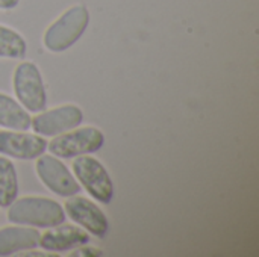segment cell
Masks as SVG:
<instances>
[{"mask_svg": "<svg viewBox=\"0 0 259 257\" xmlns=\"http://www.w3.org/2000/svg\"><path fill=\"white\" fill-rule=\"evenodd\" d=\"M65 212L76 224L85 229L90 235L105 238V235L108 233L109 223L106 215L96 203L90 201L88 198L79 197L76 194L71 195L65 203Z\"/></svg>", "mask_w": 259, "mask_h": 257, "instance_id": "9c48e42d", "label": "cell"}, {"mask_svg": "<svg viewBox=\"0 0 259 257\" xmlns=\"http://www.w3.org/2000/svg\"><path fill=\"white\" fill-rule=\"evenodd\" d=\"M8 220L17 226L55 227L65 221L62 206L46 197H23L14 200L8 211Z\"/></svg>", "mask_w": 259, "mask_h": 257, "instance_id": "6da1fadb", "label": "cell"}, {"mask_svg": "<svg viewBox=\"0 0 259 257\" xmlns=\"http://www.w3.org/2000/svg\"><path fill=\"white\" fill-rule=\"evenodd\" d=\"M29 112L12 97L0 92V126L12 130H27L30 127Z\"/></svg>", "mask_w": 259, "mask_h": 257, "instance_id": "7c38bea8", "label": "cell"}, {"mask_svg": "<svg viewBox=\"0 0 259 257\" xmlns=\"http://www.w3.org/2000/svg\"><path fill=\"white\" fill-rule=\"evenodd\" d=\"M18 3H20V0H0V9L11 11V9L17 8Z\"/></svg>", "mask_w": 259, "mask_h": 257, "instance_id": "2e32d148", "label": "cell"}, {"mask_svg": "<svg viewBox=\"0 0 259 257\" xmlns=\"http://www.w3.org/2000/svg\"><path fill=\"white\" fill-rule=\"evenodd\" d=\"M27 52L24 38L14 29L0 24V58L18 59Z\"/></svg>", "mask_w": 259, "mask_h": 257, "instance_id": "5bb4252c", "label": "cell"}, {"mask_svg": "<svg viewBox=\"0 0 259 257\" xmlns=\"http://www.w3.org/2000/svg\"><path fill=\"white\" fill-rule=\"evenodd\" d=\"M18 195V179L14 164L0 156V208H9Z\"/></svg>", "mask_w": 259, "mask_h": 257, "instance_id": "4fadbf2b", "label": "cell"}, {"mask_svg": "<svg viewBox=\"0 0 259 257\" xmlns=\"http://www.w3.org/2000/svg\"><path fill=\"white\" fill-rule=\"evenodd\" d=\"M90 24V12L83 5H74L67 9L44 33V45L53 53L70 48L87 30Z\"/></svg>", "mask_w": 259, "mask_h": 257, "instance_id": "7a4b0ae2", "label": "cell"}, {"mask_svg": "<svg viewBox=\"0 0 259 257\" xmlns=\"http://www.w3.org/2000/svg\"><path fill=\"white\" fill-rule=\"evenodd\" d=\"M83 121V112L76 105H64L46 112H39L30 120V127L39 136H58Z\"/></svg>", "mask_w": 259, "mask_h": 257, "instance_id": "8992f818", "label": "cell"}, {"mask_svg": "<svg viewBox=\"0 0 259 257\" xmlns=\"http://www.w3.org/2000/svg\"><path fill=\"white\" fill-rule=\"evenodd\" d=\"M39 180L55 194L61 197H71L80 191L77 180L71 176L68 168L56 159V156L41 155L35 164Z\"/></svg>", "mask_w": 259, "mask_h": 257, "instance_id": "52a82bcc", "label": "cell"}, {"mask_svg": "<svg viewBox=\"0 0 259 257\" xmlns=\"http://www.w3.org/2000/svg\"><path fill=\"white\" fill-rule=\"evenodd\" d=\"M47 148V141L39 135L24 130H0V155L30 161L39 158Z\"/></svg>", "mask_w": 259, "mask_h": 257, "instance_id": "ba28073f", "label": "cell"}, {"mask_svg": "<svg viewBox=\"0 0 259 257\" xmlns=\"http://www.w3.org/2000/svg\"><path fill=\"white\" fill-rule=\"evenodd\" d=\"M90 242V233L77 226H55L39 236V247L50 253L71 250Z\"/></svg>", "mask_w": 259, "mask_h": 257, "instance_id": "30bf717a", "label": "cell"}, {"mask_svg": "<svg viewBox=\"0 0 259 257\" xmlns=\"http://www.w3.org/2000/svg\"><path fill=\"white\" fill-rule=\"evenodd\" d=\"M105 144V136L97 127H80L64 132L49 144V150L53 156L61 159L77 158L87 153H94L100 150Z\"/></svg>", "mask_w": 259, "mask_h": 257, "instance_id": "277c9868", "label": "cell"}, {"mask_svg": "<svg viewBox=\"0 0 259 257\" xmlns=\"http://www.w3.org/2000/svg\"><path fill=\"white\" fill-rule=\"evenodd\" d=\"M39 232L30 227H5L0 230V256L33 250L39 244Z\"/></svg>", "mask_w": 259, "mask_h": 257, "instance_id": "8fae6325", "label": "cell"}, {"mask_svg": "<svg viewBox=\"0 0 259 257\" xmlns=\"http://www.w3.org/2000/svg\"><path fill=\"white\" fill-rule=\"evenodd\" d=\"M21 256H36V257H39V256H55L53 253H41V251H26V253H23Z\"/></svg>", "mask_w": 259, "mask_h": 257, "instance_id": "e0dca14e", "label": "cell"}, {"mask_svg": "<svg viewBox=\"0 0 259 257\" xmlns=\"http://www.w3.org/2000/svg\"><path fill=\"white\" fill-rule=\"evenodd\" d=\"M73 173L85 188V191L103 204H109L114 198V183L106 168L93 156H77L73 162Z\"/></svg>", "mask_w": 259, "mask_h": 257, "instance_id": "5b68a950", "label": "cell"}, {"mask_svg": "<svg viewBox=\"0 0 259 257\" xmlns=\"http://www.w3.org/2000/svg\"><path fill=\"white\" fill-rule=\"evenodd\" d=\"M14 92L17 100L27 112H42L47 106V94L39 68L24 61L17 65L12 77Z\"/></svg>", "mask_w": 259, "mask_h": 257, "instance_id": "3957f363", "label": "cell"}, {"mask_svg": "<svg viewBox=\"0 0 259 257\" xmlns=\"http://www.w3.org/2000/svg\"><path fill=\"white\" fill-rule=\"evenodd\" d=\"M102 250L96 248V247H87V248H79L77 251H73L71 256H83V257H96L102 256Z\"/></svg>", "mask_w": 259, "mask_h": 257, "instance_id": "9a60e30c", "label": "cell"}]
</instances>
